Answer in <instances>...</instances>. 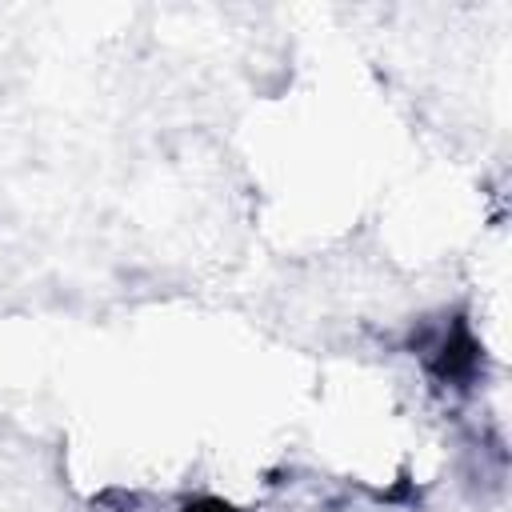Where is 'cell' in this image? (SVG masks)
Wrapping results in <instances>:
<instances>
[{"mask_svg": "<svg viewBox=\"0 0 512 512\" xmlns=\"http://www.w3.org/2000/svg\"><path fill=\"white\" fill-rule=\"evenodd\" d=\"M184 512H236V508H228V504H220V500H196V504H188Z\"/></svg>", "mask_w": 512, "mask_h": 512, "instance_id": "cell-1", "label": "cell"}]
</instances>
